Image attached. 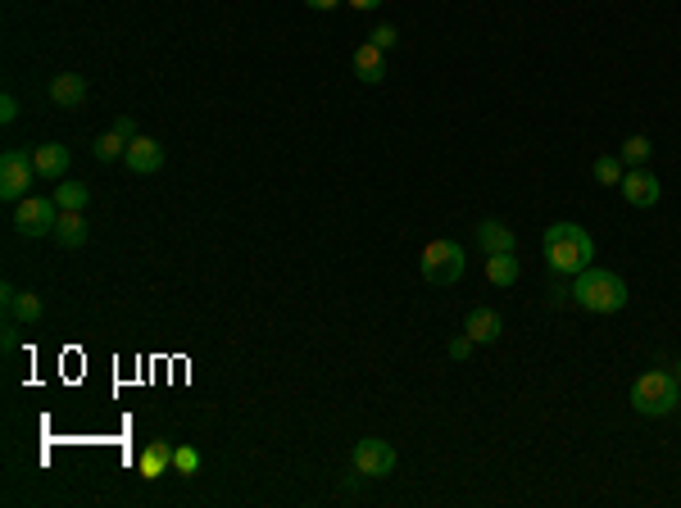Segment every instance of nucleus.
<instances>
[{
  "instance_id": "13",
  "label": "nucleus",
  "mask_w": 681,
  "mask_h": 508,
  "mask_svg": "<svg viewBox=\"0 0 681 508\" xmlns=\"http://www.w3.org/2000/svg\"><path fill=\"white\" fill-rule=\"evenodd\" d=\"M477 245H482V254H514L518 236L509 232L500 218H482V223H477Z\"/></svg>"
},
{
  "instance_id": "21",
  "label": "nucleus",
  "mask_w": 681,
  "mask_h": 508,
  "mask_svg": "<svg viewBox=\"0 0 681 508\" xmlns=\"http://www.w3.org/2000/svg\"><path fill=\"white\" fill-rule=\"evenodd\" d=\"M595 182L600 186H622V155H600L595 159Z\"/></svg>"
},
{
  "instance_id": "27",
  "label": "nucleus",
  "mask_w": 681,
  "mask_h": 508,
  "mask_svg": "<svg viewBox=\"0 0 681 508\" xmlns=\"http://www.w3.org/2000/svg\"><path fill=\"white\" fill-rule=\"evenodd\" d=\"M0 118H5V123H14V118H19V100H14L10 91L0 96Z\"/></svg>"
},
{
  "instance_id": "25",
  "label": "nucleus",
  "mask_w": 681,
  "mask_h": 508,
  "mask_svg": "<svg viewBox=\"0 0 681 508\" xmlns=\"http://www.w3.org/2000/svg\"><path fill=\"white\" fill-rule=\"evenodd\" d=\"M473 345H477V341H473V336H468V332H464V336H454V341H450V359H459V363H464L468 354H473Z\"/></svg>"
},
{
  "instance_id": "28",
  "label": "nucleus",
  "mask_w": 681,
  "mask_h": 508,
  "mask_svg": "<svg viewBox=\"0 0 681 508\" xmlns=\"http://www.w3.org/2000/svg\"><path fill=\"white\" fill-rule=\"evenodd\" d=\"M5 323H10V318H5ZM0 345H5V354H10V350H14V345H19V332H14V323H10V327H5V336H0Z\"/></svg>"
},
{
  "instance_id": "4",
  "label": "nucleus",
  "mask_w": 681,
  "mask_h": 508,
  "mask_svg": "<svg viewBox=\"0 0 681 508\" xmlns=\"http://www.w3.org/2000/svg\"><path fill=\"white\" fill-rule=\"evenodd\" d=\"M418 268H423V277L432 286H454V282H464L468 273V254L459 241H427Z\"/></svg>"
},
{
  "instance_id": "22",
  "label": "nucleus",
  "mask_w": 681,
  "mask_h": 508,
  "mask_svg": "<svg viewBox=\"0 0 681 508\" xmlns=\"http://www.w3.org/2000/svg\"><path fill=\"white\" fill-rule=\"evenodd\" d=\"M650 137H627L622 141V164H632V168H641V164H650Z\"/></svg>"
},
{
  "instance_id": "29",
  "label": "nucleus",
  "mask_w": 681,
  "mask_h": 508,
  "mask_svg": "<svg viewBox=\"0 0 681 508\" xmlns=\"http://www.w3.org/2000/svg\"><path fill=\"white\" fill-rule=\"evenodd\" d=\"M350 10H377V5H382V0H346Z\"/></svg>"
},
{
  "instance_id": "16",
  "label": "nucleus",
  "mask_w": 681,
  "mask_h": 508,
  "mask_svg": "<svg viewBox=\"0 0 681 508\" xmlns=\"http://www.w3.org/2000/svg\"><path fill=\"white\" fill-rule=\"evenodd\" d=\"M141 477L146 481H159L164 477L168 468H173V445H164V440H155V445H146V450H141Z\"/></svg>"
},
{
  "instance_id": "14",
  "label": "nucleus",
  "mask_w": 681,
  "mask_h": 508,
  "mask_svg": "<svg viewBox=\"0 0 681 508\" xmlns=\"http://www.w3.org/2000/svg\"><path fill=\"white\" fill-rule=\"evenodd\" d=\"M500 313L491 309V304H477L473 313H468V323H464V332L473 336L477 345H491V341H500Z\"/></svg>"
},
{
  "instance_id": "1",
  "label": "nucleus",
  "mask_w": 681,
  "mask_h": 508,
  "mask_svg": "<svg viewBox=\"0 0 681 508\" xmlns=\"http://www.w3.org/2000/svg\"><path fill=\"white\" fill-rule=\"evenodd\" d=\"M545 264L554 268V273H563V277H577L582 268H591V259H595V241H591V232H586L582 223H554V227H545Z\"/></svg>"
},
{
  "instance_id": "20",
  "label": "nucleus",
  "mask_w": 681,
  "mask_h": 508,
  "mask_svg": "<svg viewBox=\"0 0 681 508\" xmlns=\"http://www.w3.org/2000/svg\"><path fill=\"white\" fill-rule=\"evenodd\" d=\"M91 150H96V159H100V164H109V159H123V155H128V141H123L119 132L109 127L105 137H96V146H91Z\"/></svg>"
},
{
  "instance_id": "8",
  "label": "nucleus",
  "mask_w": 681,
  "mask_h": 508,
  "mask_svg": "<svg viewBox=\"0 0 681 508\" xmlns=\"http://www.w3.org/2000/svg\"><path fill=\"white\" fill-rule=\"evenodd\" d=\"M622 196H627V205H636V209H654L663 196V186H659V177L641 164V168H632V173H622Z\"/></svg>"
},
{
  "instance_id": "9",
  "label": "nucleus",
  "mask_w": 681,
  "mask_h": 508,
  "mask_svg": "<svg viewBox=\"0 0 681 508\" xmlns=\"http://www.w3.org/2000/svg\"><path fill=\"white\" fill-rule=\"evenodd\" d=\"M0 300H5V318L10 323H23V327H32L41 318V300L32 291H19V286H0Z\"/></svg>"
},
{
  "instance_id": "26",
  "label": "nucleus",
  "mask_w": 681,
  "mask_h": 508,
  "mask_svg": "<svg viewBox=\"0 0 681 508\" xmlns=\"http://www.w3.org/2000/svg\"><path fill=\"white\" fill-rule=\"evenodd\" d=\"M114 132H119V137H123V141H128V146H132V141H137V137H141V132H137V123H132V118H128V114H119V118H114Z\"/></svg>"
},
{
  "instance_id": "6",
  "label": "nucleus",
  "mask_w": 681,
  "mask_h": 508,
  "mask_svg": "<svg viewBox=\"0 0 681 508\" xmlns=\"http://www.w3.org/2000/svg\"><path fill=\"white\" fill-rule=\"evenodd\" d=\"M55 223H60V205H55V200L23 196L19 205H14V227H19L23 236H50Z\"/></svg>"
},
{
  "instance_id": "15",
  "label": "nucleus",
  "mask_w": 681,
  "mask_h": 508,
  "mask_svg": "<svg viewBox=\"0 0 681 508\" xmlns=\"http://www.w3.org/2000/svg\"><path fill=\"white\" fill-rule=\"evenodd\" d=\"M50 100H55L60 109H78L82 100H87V78H82V73H55Z\"/></svg>"
},
{
  "instance_id": "2",
  "label": "nucleus",
  "mask_w": 681,
  "mask_h": 508,
  "mask_svg": "<svg viewBox=\"0 0 681 508\" xmlns=\"http://www.w3.org/2000/svg\"><path fill=\"white\" fill-rule=\"evenodd\" d=\"M573 300L586 313H618L627 304V282L618 273H609V268H582L573 277Z\"/></svg>"
},
{
  "instance_id": "24",
  "label": "nucleus",
  "mask_w": 681,
  "mask_h": 508,
  "mask_svg": "<svg viewBox=\"0 0 681 508\" xmlns=\"http://www.w3.org/2000/svg\"><path fill=\"white\" fill-rule=\"evenodd\" d=\"M368 41H373V46H382V50H395V41H400V32H395L391 23H377V28L368 32Z\"/></svg>"
},
{
  "instance_id": "17",
  "label": "nucleus",
  "mask_w": 681,
  "mask_h": 508,
  "mask_svg": "<svg viewBox=\"0 0 681 508\" xmlns=\"http://www.w3.org/2000/svg\"><path fill=\"white\" fill-rule=\"evenodd\" d=\"M55 241L64 245V250H82V245H87V218L82 214H64L60 209V223H55Z\"/></svg>"
},
{
  "instance_id": "30",
  "label": "nucleus",
  "mask_w": 681,
  "mask_h": 508,
  "mask_svg": "<svg viewBox=\"0 0 681 508\" xmlns=\"http://www.w3.org/2000/svg\"><path fill=\"white\" fill-rule=\"evenodd\" d=\"M309 10H336V5H341V0H305Z\"/></svg>"
},
{
  "instance_id": "3",
  "label": "nucleus",
  "mask_w": 681,
  "mask_h": 508,
  "mask_svg": "<svg viewBox=\"0 0 681 508\" xmlns=\"http://www.w3.org/2000/svg\"><path fill=\"white\" fill-rule=\"evenodd\" d=\"M681 404V381L672 372H641L632 381V409L645 418H668Z\"/></svg>"
},
{
  "instance_id": "31",
  "label": "nucleus",
  "mask_w": 681,
  "mask_h": 508,
  "mask_svg": "<svg viewBox=\"0 0 681 508\" xmlns=\"http://www.w3.org/2000/svg\"><path fill=\"white\" fill-rule=\"evenodd\" d=\"M568 291H573V286H563V282H554V286H550V300H554V304H559V300H563V295H568Z\"/></svg>"
},
{
  "instance_id": "23",
  "label": "nucleus",
  "mask_w": 681,
  "mask_h": 508,
  "mask_svg": "<svg viewBox=\"0 0 681 508\" xmlns=\"http://www.w3.org/2000/svg\"><path fill=\"white\" fill-rule=\"evenodd\" d=\"M173 468H178V477H196L200 472V450H191V445H173Z\"/></svg>"
},
{
  "instance_id": "32",
  "label": "nucleus",
  "mask_w": 681,
  "mask_h": 508,
  "mask_svg": "<svg viewBox=\"0 0 681 508\" xmlns=\"http://www.w3.org/2000/svg\"><path fill=\"white\" fill-rule=\"evenodd\" d=\"M672 377H677V381H681V359H677V368H672Z\"/></svg>"
},
{
  "instance_id": "7",
  "label": "nucleus",
  "mask_w": 681,
  "mask_h": 508,
  "mask_svg": "<svg viewBox=\"0 0 681 508\" xmlns=\"http://www.w3.org/2000/svg\"><path fill=\"white\" fill-rule=\"evenodd\" d=\"M395 463H400V459H395V450L386 445L382 436H364V440L355 445V472H359V477H368V481L391 477Z\"/></svg>"
},
{
  "instance_id": "12",
  "label": "nucleus",
  "mask_w": 681,
  "mask_h": 508,
  "mask_svg": "<svg viewBox=\"0 0 681 508\" xmlns=\"http://www.w3.org/2000/svg\"><path fill=\"white\" fill-rule=\"evenodd\" d=\"M32 159H37V173L46 177V182H64V173H69V146H60V141H46V146L32 150Z\"/></svg>"
},
{
  "instance_id": "19",
  "label": "nucleus",
  "mask_w": 681,
  "mask_h": 508,
  "mask_svg": "<svg viewBox=\"0 0 681 508\" xmlns=\"http://www.w3.org/2000/svg\"><path fill=\"white\" fill-rule=\"evenodd\" d=\"M486 277H491V286H514L518 282V259L514 254H486Z\"/></svg>"
},
{
  "instance_id": "10",
  "label": "nucleus",
  "mask_w": 681,
  "mask_h": 508,
  "mask_svg": "<svg viewBox=\"0 0 681 508\" xmlns=\"http://www.w3.org/2000/svg\"><path fill=\"white\" fill-rule=\"evenodd\" d=\"M355 78L368 82V87H377V82L386 78V50L373 46V41H359L355 46Z\"/></svg>"
},
{
  "instance_id": "11",
  "label": "nucleus",
  "mask_w": 681,
  "mask_h": 508,
  "mask_svg": "<svg viewBox=\"0 0 681 508\" xmlns=\"http://www.w3.org/2000/svg\"><path fill=\"white\" fill-rule=\"evenodd\" d=\"M123 164H128L132 173H159V168H164V146H159L155 137H137L128 146V155H123Z\"/></svg>"
},
{
  "instance_id": "18",
  "label": "nucleus",
  "mask_w": 681,
  "mask_h": 508,
  "mask_svg": "<svg viewBox=\"0 0 681 508\" xmlns=\"http://www.w3.org/2000/svg\"><path fill=\"white\" fill-rule=\"evenodd\" d=\"M50 200H55L64 214H82V209L91 205V191L82 182H55V196H50Z\"/></svg>"
},
{
  "instance_id": "5",
  "label": "nucleus",
  "mask_w": 681,
  "mask_h": 508,
  "mask_svg": "<svg viewBox=\"0 0 681 508\" xmlns=\"http://www.w3.org/2000/svg\"><path fill=\"white\" fill-rule=\"evenodd\" d=\"M32 177H41L32 155H23V150H5L0 155V196L10 200V205H19L32 191Z\"/></svg>"
}]
</instances>
